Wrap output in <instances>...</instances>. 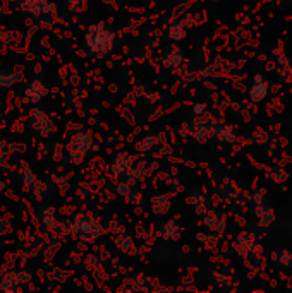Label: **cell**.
<instances>
[{
    "instance_id": "obj_1",
    "label": "cell",
    "mask_w": 292,
    "mask_h": 293,
    "mask_svg": "<svg viewBox=\"0 0 292 293\" xmlns=\"http://www.w3.org/2000/svg\"><path fill=\"white\" fill-rule=\"evenodd\" d=\"M88 41L93 52H102V53H105V52H109L110 48H112L114 34L110 33V31H105L103 29V24H100V26H93L91 29H89Z\"/></svg>"
},
{
    "instance_id": "obj_2",
    "label": "cell",
    "mask_w": 292,
    "mask_h": 293,
    "mask_svg": "<svg viewBox=\"0 0 292 293\" xmlns=\"http://www.w3.org/2000/svg\"><path fill=\"white\" fill-rule=\"evenodd\" d=\"M268 81L262 78V76H256L255 82L253 86L249 88V98L253 100V103H258V101L265 100L266 95H268Z\"/></svg>"
},
{
    "instance_id": "obj_3",
    "label": "cell",
    "mask_w": 292,
    "mask_h": 293,
    "mask_svg": "<svg viewBox=\"0 0 292 293\" xmlns=\"http://www.w3.org/2000/svg\"><path fill=\"white\" fill-rule=\"evenodd\" d=\"M235 249H237V252L241 254V256L251 254V250L255 249V240H253V237L248 235V233L239 235L237 242H235Z\"/></svg>"
},
{
    "instance_id": "obj_4",
    "label": "cell",
    "mask_w": 292,
    "mask_h": 293,
    "mask_svg": "<svg viewBox=\"0 0 292 293\" xmlns=\"http://www.w3.org/2000/svg\"><path fill=\"white\" fill-rule=\"evenodd\" d=\"M256 216H258V225L263 226V228L270 226V223L273 221V211L268 206L263 204V202L262 204H256Z\"/></svg>"
},
{
    "instance_id": "obj_5",
    "label": "cell",
    "mask_w": 292,
    "mask_h": 293,
    "mask_svg": "<svg viewBox=\"0 0 292 293\" xmlns=\"http://www.w3.org/2000/svg\"><path fill=\"white\" fill-rule=\"evenodd\" d=\"M180 62H182V52H180L177 47H172L169 52H167L163 65L169 69H174V67H177V65H180Z\"/></svg>"
},
{
    "instance_id": "obj_6",
    "label": "cell",
    "mask_w": 292,
    "mask_h": 293,
    "mask_svg": "<svg viewBox=\"0 0 292 293\" xmlns=\"http://www.w3.org/2000/svg\"><path fill=\"white\" fill-rule=\"evenodd\" d=\"M187 202H189V204H193L194 209H196V213H200V214H204V213H206L208 202L200 192H191L189 197H187Z\"/></svg>"
},
{
    "instance_id": "obj_7",
    "label": "cell",
    "mask_w": 292,
    "mask_h": 293,
    "mask_svg": "<svg viewBox=\"0 0 292 293\" xmlns=\"http://www.w3.org/2000/svg\"><path fill=\"white\" fill-rule=\"evenodd\" d=\"M133 168V158L129 155H119V158L114 163V172L120 173V172H129Z\"/></svg>"
},
{
    "instance_id": "obj_8",
    "label": "cell",
    "mask_w": 292,
    "mask_h": 293,
    "mask_svg": "<svg viewBox=\"0 0 292 293\" xmlns=\"http://www.w3.org/2000/svg\"><path fill=\"white\" fill-rule=\"evenodd\" d=\"M213 135H217L220 141H227V142L234 141V131H232V127H229V125H215Z\"/></svg>"
},
{
    "instance_id": "obj_9",
    "label": "cell",
    "mask_w": 292,
    "mask_h": 293,
    "mask_svg": "<svg viewBox=\"0 0 292 293\" xmlns=\"http://www.w3.org/2000/svg\"><path fill=\"white\" fill-rule=\"evenodd\" d=\"M186 19H187V17H186ZM186 19L177 21L175 24H172V26H170L169 36L172 38V40H180V38L186 36V26H187V21Z\"/></svg>"
},
{
    "instance_id": "obj_10",
    "label": "cell",
    "mask_w": 292,
    "mask_h": 293,
    "mask_svg": "<svg viewBox=\"0 0 292 293\" xmlns=\"http://www.w3.org/2000/svg\"><path fill=\"white\" fill-rule=\"evenodd\" d=\"M204 223H206V226H210L211 230H217V232H224L225 230V221L218 218V214H215V213H208L204 216Z\"/></svg>"
},
{
    "instance_id": "obj_11",
    "label": "cell",
    "mask_w": 292,
    "mask_h": 293,
    "mask_svg": "<svg viewBox=\"0 0 292 293\" xmlns=\"http://www.w3.org/2000/svg\"><path fill=\"white\" fill-rule=\"evenodd\" d=\"M169 195H156L155 199L151 201V206H153V211L156 213V214H162V213H165L167 209H169Z\"/></svg>"
},
{
    "instance_id": "obj_12",
    "label": "cell",
    "mask_w": 292,
    "mask_h": 293,
    "mask_svg": "<svg viewBox=\"0 0 292 293\" xmlns=\"http://www.w3.org/2000/svg\"><path fill=\"white\" fill-rule=\"evenodd\" d=\"M272 259L275 263H279L280 266L284 267H291L292 266V252L289 250H280V252H273L272 254Z\"/></svg>"
},
{
    "instance_id": "obj_13",
    "label": "cell",
    "mask_w": 292,
    "mask_h": 293,
    "mask_svg": "<svg viewBox=\"0 0 292 293\" xmlns=\"http://www.w3.org/2000/svg\"><path fill=\"white\" fill-rule=\"evenodd\" d=\"M270 177H272L277 184H280V186H286L287 172L284 168H272V170H270Z\"/></svg>"
},
{
    "instance_id": "obj_14",
    "label": "cell",
    "mask_w": 292,
    "mask_h": 293,
    "mask_svg": "<svg viewBox=\"0 0 292 293\" xmlns=\"http://www.w3.org/2000/svg\"><path fill=\"white\" fill-rule=\"evenodd\" d=\"M162 230H163V235H165V237H172L174 240L177 239V232H179V226H177L174 221L162 223Z\"/></svg>"
},
{
    "instance_id": "obj_15",
    "label": "cell",
    "mask_w": 292,
    "mask_h": 293,
    "mask_svg": "<svg viewBox=\"0 0 292 293\" xmlns=\"http://www.w3.org/2000/svg\"><path fill=\"white\" fill-rule=\"evenodd\" d=\"M117 243H119V247L124 250V252H129L131 256L136 254V249H134V245H133V240H131L129 237H122V239L117 240Z\"/></svg>"
},
{
    "instance_id": "obj_16",
    "label": "cell",
    "mask_w": 292,
    "mask_h": 293,
    "mask_svg": "<svg viewBox=\"0 0 292 293\" xmlns=\"http://www.w3.org/2000/svg\"><path fill=\"white\" fill-rule=\"evenodd\" d=\"M156 135H149V137H146L143 139V141L140 142V144H136V148L140 149V151H146V149H149L151 146H155L156 144Z\"/></svg>"
},
{
    "instance_id": "obj_17",
    "label": "cell",
    "mask_w": 292,
    "mask_h": 293,
    "mask_svg": "<svg viewBox=\"0 0 292 293\" xmlns=\"http://www.w3.org/2000/svg\"><path fill=\"white\" fill-rule=\"evenodd\" d=\"M265 189H256L255 192H253V201H255V204H262L263 201H265Z\"/></svg>"
},
{
    "instance_id": "obj_18",
    "label": "cell",
    "mask_w": 292,
    "mask_h": 293,
    "mask_svg": "<svg viewBox=\"0 0 292 293\" xmlns=\"http://www.w3.org/2000/svg\"><path fill=\"white\" fill-rule=\"evenodd\" d=\"M204 110H206V105H194L193 107V113L196 115V117H200V115H206L204 113Z\"/></svg>"
},
{
    "instance_id": "obj_19",
    "label": "cell",
    "mask_w": 292,
    "mask_h": 293,
    "mask_svg": "<svg viewBox=\"0 0 292 293\" xmlns=\"http://www.w3.org/2000/svg\"><path fill=\"white\" fill-rule=\"evenodd\" d=\"M131 201H133L134 204L141 202V192H140V190H133V192H131Z\"/></svg>"
},
{
    "instance_id": "obj_20",
    "label": "cell",
    "mask_w": 292,
    "mask_h": 293,
    "mask_svg": "<svg viewBox=\"0 0 292 293\" xmlns=\"http://www.w3.org/2000/svg\"><path fill=\"white\" fill-rule=\"evenodd\" d=\"M255 137H258V139H260V142H266V139H268V135H266L265 132H262V131H256V132H255Z\"/></svg>"
},
{
    "instance_id": "obj_21",
    "label": "cell",
    "mask_w": 292,
    "mask_h": 293,
    "mask_svg": "<svg viewBox=\"0 0 292 293\" xmlns=\"http://www.w3.org/2000/svg\"><path fill=\"white\" fill-rule=\"evenodd\" d=\"M119 192L122 195H129V187L126 186V184H120L119 186Z\"/></svg>"
},
{
    "instance_id": "obj_22",
    "label": "cell",
    "mask_w": 292,
    "mask_h": 293,
    "mask_svg": "<svg viewBox=\"0 0 292 293\" xmlns=\"http://www.w3.org/2000/svg\"><path fill=\"white\" fill-rule=\"evenodd\" d=\"M266 69H268V71H273V69H275V62L270 60L268 64H266Z\"/></svg>"
},
{
    "instance_id": "obj_23",
    "label": "cell",
    "mask_w": 292,
    "mask_h": 293,
    "mask_svg": "<svg viewBox=\"0 0 292 293\" xmlns=\"http://www.w3.org/2000/svg\"><path fill=\"white\" fill-rule=\"evenodd\" d=\"M143 93H145L143 86H138V88H136V95H143Z\"/></svg>"
},
{
    "instance_id": "obj_24",
    "label": "cell",
    "mask_w": 292,
    "mask_h": 293,
    "mask_svg": "<svg viewBox=\"0 0 292 293\" xmlns=\"http://www.w3.org/2000/svg\"><path fill=\"white\" fill-rule=\"evenodd\" d=\"M105 2H109V3H112V2H114V0H105Z\"/></svg>"
}]
</instances>
